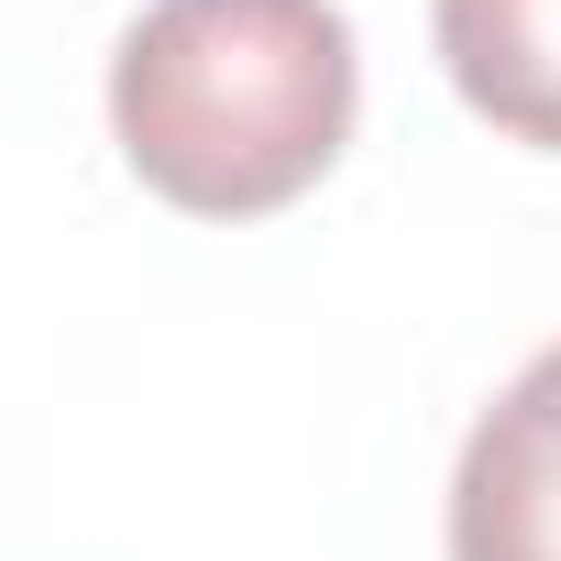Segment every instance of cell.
Returning a JSON list of instances; mask_svg holds the SVG:
<instances>
[{"mask_svg":"<svg viewBox=\"0 0 561 561\" xmlns=\"http://www.w3.org/2000/svg\"><path fill=\"white\" fill-rule=\"evenodd\" d=\"M430 34L473 122L561 154V0H430Z\"/></svg>","mask_w":561,"mask_h":561,"instance_id":"3","label":"cell"},{"mask_svg":"<svg viewBox=\"0 0 561 561\" xmlns=\"http://www.w3.org/2000/svg\"><path fill=\"white\" fill-rule=\"evenodd\" d=\"M451 561H561V342L506 375L451 462Z\"/></svg>","mask_w":561,"mask_h":561,"instance_id":"2","label":"cell"},{"mask_svg":"<svg viewBox=\"0 0 561 561\" xmlns=\"http://www.w3.org/2000/svg\"><path fill=\"white\" fill-rule=\"evenodd\" d=\"M364 111V56L331 0H144L111 56V133L187 220L309 198Z\"/></svg>","mask_w":561,"mask_h":561,"instance_id":"1","label":"cell"}]
</instances>
